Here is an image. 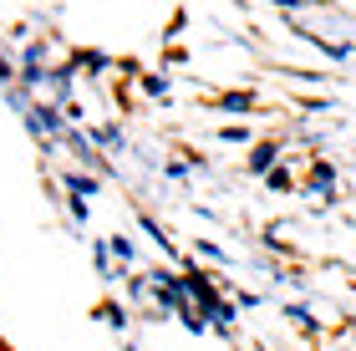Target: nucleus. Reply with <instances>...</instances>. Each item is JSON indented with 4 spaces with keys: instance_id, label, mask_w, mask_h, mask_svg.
I'll return each instance as SVG.
<instances>
[{
    "instance_id": "1",
    "label": "nucleus",
    "mask_w": 356,
    "mask_h": 351,
    "mask_svg": "<svg viewBox=\"0 0 356 351\" xmlns=\"http://www.w3.org/2000/svg\"><path fill=\"white\" fill-rule=\"evenodd\" d=\"M270 163H275V148H270V142H265V148H254V158H250V168H254V173H265Z\"/></svg>"
}]
</instances>
